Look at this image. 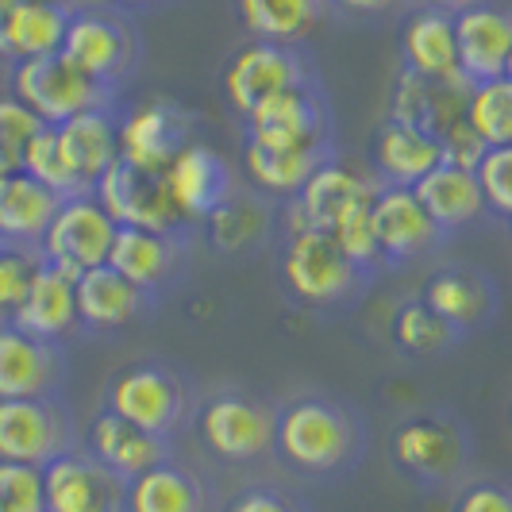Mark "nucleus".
<instances>
[{"label":"nucleus","mask_w":512,"mask_h":512,"mask_svg":"<svg viewBox=\"0 0 512 512\" xmlns=\"http://www.w3.org/2000/svg\"><path fill=\"white\" fill-rule=\"evenodd\" d=\"M370 455V416L347 393L297 385L278 397L274 466L297 486H339Z\"/></svg>","instance_id":"obj_1"},{"label":"nucleus","mask_w":512,"mask_h":512,"mask_svg":"<svg viewBox=\"0 0 512 512\" xmlns=\"http://www.w3.org/2000/svg\"><path fill=\"white\" fill-rule=\"evenodd\" d=\"M382 274L359 266L328 231L308 228L278 208L274 282L297 312L316 320H343L366 301Z\"/></svg>","instance_id":"obj_2"},{"label":"nucleus","mask_w":512,"mask_h":512,"mask_svg":"<svg viewBox=\"0 0 512 512\" xmlns=\"http://www.w3.org/2000/svg\"><path fill=\"white\" fill-rule=\"evenodd\" d=\"M274 428L278 397L243 382H212L201 389L189 436L205 466L255 478L262 466H274Z\"/></svg>","instance_id":"obj_3"},{"label":"nucleus","mask_w":512,"mask_h":512,"mask_svg":"<svg viewBox=\"0 0 512 512\" xmlns=\"http://www.w3.org/2000/svg\"><path fill=\"white\" fill-rule=\"evenodd\" d=\"M385 455L393 474L416 493H451L474 474V428L451 405H416L389 424Z\"/></svg>","instance_id":"obj_4"},{"label":"nucleus","mask_w":512,"mask_h":512,"mask_svg":"<svg viewBox=\"0 0 512 512\" xmlns=\"http://www.w3.org/2000/svg\"><path fill=\"white\" fill-rule=\"evenodd\" d=\"M201 401V382L189 366L162 355H139L108 374L101 389V409L124 416L151 436L178 443L189 436L193 412Z\"/></svg>","instance_id":"obj_5"},{"label":"nucleus","mask_w":512,"mask_h":512,"mask_svg":"<svg viewBox=\"0 0 512 512\" xmlns=\"http://www.w3.org/2000/svg\"><path fill=\"white\" fill-rule=\"evenodd\" d=\"M58 54L97 85L124 97V89L143 70L147 43L139 31V16L108 0H77Z\"/></svg>","instance_id":"obj_6"},{"label":"nucleus","mask_w":512,"mask_h":512,"mask_svg":"<svg viewBox=\"0 0 512 512\" xmlns=\"http://www.w3.org/2000/svg\"><path fill=\"white\" fill-rule=\"evenodd\" d=\"M320 81V66L308 47H285V43H262L247 39L235 47L220 70V97L235 120H247L258 104L293 85Z\"/></svg>","instance_id":"obj_7"},{"label":"nucleus","mask_w":512,"mask_h":512,"mask_svg":"<svg viewBox=\"0 0 512 512\" xmlns=\"http://www.w3.org/2000/svg\"><path fill=\"white\" fill-rule=\"evenodd\" d=\"M8 93L16 101H24L47 128H58V124L74 120V116L89 112V108L124 104L120 93H112V89L97 85L93 77H85L62 54L27 58V62L8 66Z\"/></svg>","instance_id":"obj_8"},{"label":"nucleus","mask_w":512,"mask_h":512,"mask_svg":"<svg viewBox=\"0 0 512 512\" xmlns=\"http://www.w3.org/2000/svg\"><path fill=\"white\" fill-rule=\"evenodd\" d=\"M81 447V424L66 397H20L0 401V459L51 466Z\"/></svg>","instance_id":"obj_9"},{"label":"nucleus","mask_w":512,"mask_h":512,"mask_svg":"<svg viewBox=\"0 0 512 512\" xmlns=\"http://www.w3.org/2000/svg\"><path fill=\"white\" fill-rule=\"evenodd\" d=\"M197 231H139L120 228L108 266L116 274H124L131 285H139L143 293H151L162 305L166 297H174L181 285L193 274V255H197Z\"/></svg>","instance_id":"obj_10"},{"label":"nucleus","mask_w":512,"mask_h":512,"mask_svg":"<svg viewBox=\"0 0 512 512\" xmlns=\"http://www.w3.org/2000/svg\"><path fill=\"white\" fill-rule=\"evenodd\" d=\"M239 139H255L266 147H339L324 81L266 97L247 120H239Z\"/></svg>","instance_id":"obj_11"},{"label":"nucleus","mask_w":512,"mask_h":512,"mask_svg":"<svg viewBox=\"0 0 512 512\" xmlns=\"http://www.w3.org/2000/svg\"><path fill=\"white\" fill-rule=\"evenodd\" d=\"M116 235H120V224L104 212L97 193H77L58 205L51 228L39 243V255L77 282L81 274L108 266Z\"/></svg>","instance_id":"obj_12"},{"label":"nucleus","mask_w":512,"mask_h":512,"mask_svg":"<svg viewBox=\"0 0 512 512\" xmlns=\"http://www.w3.org/2000/svg\"><path fill=\"white\" fill-rule=\"evenodd\" d=\"M278 201L251 189L247 181H235L224 205L197 228L205 251L220 262H251L262 251H274L278 239Z\"/></svg>","instance_id":"obj_13"},{"label":"nucleus","mask_w":512,"mask_h":512,"mask_svg":"<svg viewBox=\"0 0 512 512\" xmlns=\"http://www.w3.org/2000/svg\"><path fill=\"white\" fill-rule=\"evenodd\" d=\"M197 116L174 97H147L120 108V162L147 174H166L174 154L193 143Z\"/></svg>","instance_id":"obj_14"},{"label":"nucleus","mask_w":512,"mask_h":512,"mask_svg":"<svg viewBox=\"0 0 512 512\" xmlns=\"http://www.w3.org/2000/svg\"><path fill=\"white\" fill-rule=\"evenodd\" d=\"M416 293L462 339L493 328L501 316V285L478 262H443L420 282Z\"/></svg>","instance_id":"obj_15"},{"label":"nucleus","mask_w":512,"mask_h":512,"mask_svg":"<svg viewBox=\"0 0 512 512\" xmlns=\"http://www.w3.org/2000/svg\"><path fill=\"white\" fill-rule=\"evenodd\" d=\"M158 301L112 266L77 278V339H120L158 316Z\"/></svg>","instance_id":"obj_16"},{"label":"nucleus","mask_w":512,"mask_h":512,"mask_svg":"<svg viewBox=\"0 0 512 512\" xmlns=\"http://www.w3.org/2000/svg\"><path fill=\"white\" fill-rule=\"evenodd\" d=\"M374 231H378L382 270H409L420 262H432L451 243L412 189H389V185H382L374 197Z\"/></svg>","instance_id":"obj_17"},{"label":"nucleus","mask_w":512,"mask_h":512,"mask_svg":"<svg viewBox=\"0 0 512 512\" xmlns=\"http://www.w3.org/2000/svg\"><path fill=\"white\" fill-rule=\"evenodd\" d=\"M70 347L35 339L12 324H0V401L20 397H66Z\"/></svg>","instance_id":"obj_18"},{"label":"nucleus","mask_w":512,"mask_h":512,"mask_svg":"<svg viewBox=\"0 0 512 512\" xmlns=\"http://www.w3.org/2000/svg\"><path fill=\"white\" fill-rule=\"evenodd\" d=\"M97 201L104 212L120 224V228H139V231H197L193 224L181 220V212L170 201V189L162 174H147L135 170L128 162H112L97 181Z\"/></svg>","instance_id":"obj_19"},{"label":"nucleus","mask_w":512,"mask_h":512,"mask_svg":"<svg viewBox=\"0 0 512 512\" xmlns=\"http://www.w3.org/2000/svg\"><path fill=\"white\" fill-rule=\"evenodd\" d=\"M224 493L205 462L181 459L178 451L128 482L124 512H220Z\"/></svg>","instance_id":"obj_20"},{"label":"nucleus","mask_w":512,"mask_h":512,"mask_svg":"<svg viewBox=\"0 0 512 512\" xmlns=\"http://www.w3.org/2000/svg\"><path fill=\"white\" fill-rule=\"evenodd\" d=\"M378 189H382V185L374 181L370 170H359L351 158L335 154V158H328V162L305 181V189H301L297 197L282 201V212L293 216V220H301V224H308V228L332 231L351 208L374 201Z\"/></svg>","instance_id":"obj_21"},{"label":"nucleus","mask_w":512,"mask_h":512,"mask_svg":"<svg viewBox=\"0 0 512 512\" xmlns=\"http://www.w3.org/2000/svg\"><path fill=\"white\" fill-rule=\"evenodd\" d=\"M162 181L170 189V201L181 212V220L201 228L235 189V166L220 151H212L208 143L193 139V143H185L174 154V162L166 166Z\"/></svg>","instance_id":"obj_22"},{"label":"nucleus","mask_w":512,"mask_h":512,"mask_svg":"<svg viewBox=\"0 0 512 512\" xmlns=\"http://www.w3.org/2000/svg\"><path fill=\"white\" fill-rule=\"evenodd\" d=\"M43 489L47 512H124L128 505V482L81 447L43 466Z\"/></svg>","instance_id":"obj_23"},{"label":"nucleus","mask_w":512,"mask_h":512,"mask_svg":"<svg viewBox=\"0 0 512 512\" xmlns=\"http://www.w3.org/2000/svg\"><path fill=\"white\" fill-rule=\"evenodd\" d=\"M455 47H459V74L474 89L482 81L505 77L512 58V4L486 0L455 16Z\"/></svg>","instance_id":"obj_24"},{"label":"nucleus","mask_w":512,"mask_h":512,"mask_svg":"<svg viewBox=\"0 0 512 512\" xmlns=\"http://www.w3.org/2000/svg\"><path fill=\"white\" fill-rule=\"evenodd\" d=\"M120 108L124 104L89 108V112L54 128L62 166L77 185V193H93L97 181L104 178V170L120 158Z\"/></svg>","instance_id":"obj_25"},{"label":"nucleus","mask_w":512,"mask_h":512,"mask_svg":"<svg viewBox=\"0 0 512 512\" xmlns=\"http://www.w3.org/2000/svg\"><path fill=\"white\" fill-rule=\"evenodd\" d=\"M397 54L401 70L436 81V85H459L470 89L459 74V47H455V16L416 4L397 24Z\"/></svg>","instance_id":"obj_26"},{"label":"nucleus","mask_w":512,"mask_h":512,"mask_svg":"<svg viewBox=\"0 0 512 512\" xmlns=\"http://www.w3.org/2000/svg\"><path fill=\"white\" fill-rule=\"evenodd\" d=\"M81 451H89L101 466H108L112 474H120L124 482H131L143 470H151L162 459H170L178 451V443H166V439L151 436V432L128 424L124 416H116V412L97 405L93 416L81 424Z\"/></svg>","instance_id":"obj_27"},{"label":"nucleus","mask_w":512,"mask_h":512,"mask_svg":"<svg viewBox=\"0 0 512 512\" xmlns=\"http://www.w3.org/2000/svg\"><path fill=\"white\" fill-rule=\"evenodd\" d=\"M439 162H443V147H439V135H432V131L397 124L389 116L370 131L366 170L374 174L378 185L412 189L424 174H432Z\"/></svg>","instance_id":"obj_28"},{"label":"nucleus","mask_w":512,"mask_h":512,"mask_svg":"<svg viewBox=\"0 0 512 512\" xmlns=\"http://www.w3.org/2000/svg\"><path fill=\"white\" fill-rule=\"evenodd\" d=\"M74 4L77 0H8L0 12V62L16 66L62 51Z\"/></svg>","instance_id":"obj_29"},{"label":"nucleus","mask_w":512,"mask_h":512,"mask_svg":"<svg viewBox=\"0 0 512 512\" xmlns=\"http://www.w3.org/2000/svg\"><path fill=\"white\" fill-rule=\"evenodd\" d=\"M412 193L447 239L489 224V208L482 197V185H478V174L466 166L439 162L432 174H424L412 185Z\"/></svg>","instance_id":"obj_30"},{"label":"nucleus","mask_w":512,"mask_h":512,"mask_svg":"<svg viewBox=\"0 0 512 512\" xmlns=\"http://www.w3.org/2000/svg\"><path fill=\"white\" fill-rule=\"evenodd\" d=\"M339 147H266L255 139H243V151H239V174L251 189L274 197L278 205L297 197L305 189V181L335 158Z\"/></svg>","instance_id":"obj_31"},{"label":"nucleus","mask_w":512,"mask_h":512,"mask_svg":"<svg viewBox=\"0 0 512 512\" xmlns=\"http://www.w3.org/2000/svg\"><path fill=\"white\" fill-rule=\"evenodd\" d=\"M12 328L35 335V339H51L66 343L77 339V282L70 274H62L51 262H39L35 278L27 285L24 301L12 316Z\"/></svg>","instance_id":"obj_32"},{"label":"nucleus","mask_w":512,"mask_h":512,"mask_svg":"<svg viewBox=\"0 0 512 512\" xmlns=\"http://www.w3.org/2000/svg\"><path fill=\"white\" fill-rule=\"evenodd\" d=\"M231 16L247 39L305 47L332 20V0H231Z\"/></svg>","instance_id":"obj_33"},{"label":"nucleus","mask_w":512,"mask_h":512,"mask_svg":"<svg viewBox=\"0 0 512 512\" xmlns=\"http://www.w3.org/2000/svg\"><path fill=\"white\" fill-rule=\"evenodd\" d=\"M62 197L24 170L0 178V243L39 251Z\"/></svg>","instance_id":"obj_34"},{"label":"nucleus","mask_w":512,"mask_h":512,"mask_svg":"<svg viewBox=\"0 0 512 512\" xmlns=\"http://www.w3.org/2000/svg\"><path fill=\"white\" fill-rule=\"evenodd\" d=\"M389 343L405 362L432 366V362L447 359L451 351H459L466 339L443 316H436L432 308L424 305L420 293H409L389 312Z\"/></svg>","instance_id":"obj_35"},{"label":"nucleus","mask_w":512,"mask_h":512,"mask_svg":"<svg viewBox=\"0 0 512 512\" xmlns=\"http://www.w3.org/2000/svg\"><path fill=\"white\" fill-rule=\"evenodd\" d=\"M466 97H470V89L436 85V81H424L409 70H397V85L389 97V120L439 135L443 128H451L455 120L466 116Z\"/></svg>","instance_id":"obj_36"},{"label":"nucleus","mask_w":512,"mask_h":512,"mask_svg":"<svg viewBox=\"0 0 512 512\" xmlns=\"http://www.w3.org/2000/svg\"><path fill=\"white\" fill-rule=\"evenodd\" d=\"M466 124L478 131L486 147H512V77H493L470 89Z\"/></svg>","instance_id":"obj_37"},{"label":"nucleus","mask_w":512,"mask_h":512,"mask_svg":"<svg viewBox=\"0 0 512 512\" xmlns=\"http://www.w3.org/2000/svg\"><path fill=\"white\" fill-rule=\"evenodd\" d=\"M220 512H316V509H312V501H308L305 493L297 489V482L255 474V478H243L231 493H224Z\"/></svg>","instance_id":"obj_38"},{"label":"nucleus","mask_w":512,"mask_h":512,"mask_svg":"<svg viewBox=\"0 0 512 512\" xmlns=\"http://www.w3.org/2000/svg\"><path fill=\"white\" fill-rule=\"evenodd\" d=\"M47 128L24 101H16L12 93H0V174L24 170V154L31 139Z\"/></svg>","instance_id":"obj_39"},{"label":"nucleus","mask_w":512,"mask_h":512,"mask_svg":"<svg viewBox=\"0 0 512 512\" xmlns=\"http://www.w3.org/2000/svg\"><path fill=\"white\" fill-rule=\"evenodd\" d=\"M335 243L347 251V255L355 258L359 266L366 270H374V274H385L382 270V251H378V231H374V201H366V205L351 208L332 231Z\"/></svg>","instance_id":"obj_40"},{"label":"nucleus","mask_w":512,"mask_h":512,"mask_svg":"<svg viewBox=\"0 0 512 512\" xmlns=\"http://www.w3.org/2000/svg\"><path fill=\"white\" fill-rule=\"evenodd\" d=\"M39 262H43V255L31 251V247L0 243V324H12V316H16V308L24 301Z\"/></svg>","instance_id":"obj_41"},{"label":"nucleus","mask_w":512,"mask_h":512,"mask_svg":"<svg viewBox=\"0 0 512 512\" xmlns=\"http://www.w3.org/2000/svg\"><path fill=\"white\" fill-rule=\"evenodd\" d=\"M447 512H512V478L474 470L459 489L447 493Z\"/></svg>","instance_id":"obj_42"},{"label":"nucleus","mask_w":512,"mask_h":512,"mask_svg":"<svg viewBox=\"0 0 512 512\" xmlns=\"http://www.w3.org/2000/svg\"><path fill=\"white\" fill-rule=\"evenodd\" d=\"M0 512H47L43 470L0 459Z\"/></svg>","instance_id":"obj_43"},{"label":"nucleus","mask_w":512,"mask_h":512,"mask_svg":"<svg viewBox=\"0 0 512 512\" xmlns=\"http://www.w3.org/2000/svg\"><path fill=\"white\" fill-rule=\"evenodd\" d=\"M478 185L486 197L489 220H512V147H486L482 162H478Z\"/></svg>","instance_id":"obj_44"},{"label":"nucleus","mask_w":512,"mask_h":512,"mask_svg":"<svg viewBox=\"0 0 512 512\" xmlns=\"http://www.w3.org/2000/svg\"><path fill=\"white\" fill-rule=\"evenodd\" d=\"M420 0H332V20L359 27L401 24Z\"/></svg>","instance_id":"obj_45"},{"label":"nucleus","mask_w":512,"mask_h":512,"mask_svg":"<svg viewBox=\"0 0 512 512\" xmlns=\"http://www.w3.org/2000/svg\"><path fill=\"white\" fill-rule=\"evenodd\" d=\"M439 147H443V162L466 166V170H478V162H482V154H486V143L478 139V131L466 124V116L455 120L451 128L439 131Z\"/></svg>","instance_id":"obj_46"},{"label":"nucleus","mask_w":512,"mask_h":512,"mask_svg":"<svg viewBox=\"0 0 512 512\" xmlns=\"http://www.w3.org/2000/svg\"><path fill=\"white\" fill-rule=\"evenodd\" d=\"M108 4L124 8V12H131V16H147V12L162 8V4H170V0H108Z\"/></svg>","instance_id":"obj_47"},{"label":"nucleus","mask_w":512,"mask_h":512,"mask_svg":"<svg viewBox=\"0 0 512 512\" xmlns=\"http://www.w3.org/2000/svg\"><path fill=\"white\" fill-rule=\"evenodd\" d=\"M420 4H428V8H439V12H447V16H459V12L474 8V4H486V0H420Z\"/></svg>","instance_id":"obj_48"},{"label":"nucleus","mask_w":512,"mask_h":512,"mask_svg":"<svg viewBox=\"0 0 512 512\" xmlns=\"http://www.w3.org/2000/svg\"><path fill=\"white\" fill-rule=\"evenodd\" d=\"M505 420H509V432H512V393H509V405H505Z\"/></svg>","instance_id":"obj_49"},{"label":"nucleus","mask_w":512,"mask_h":512,"mask_svg":"<svg viewBox=\"0 0 512 512\" xmlns=\"http://www.w3.org/2000/svg\"><path fill=\"white\" fill-rule=\"evenodd\" d=\"M505 74H509V77H512V58H509V70H505Z\"/></svg>","instance_id":"obj_50"},{"label":"nucleus","mask_w":512,"mask_h":512,"mask_svg":"<svg viewBox=\"0 0 512 512\" xmlns=\"http://www.w3.org/2000/svg\"><path fill=\"white\" fill-rule=\"evenodd\" d=\"M4 4H8V0H0V12H4Z\"/></svg>","instance_id":"obj_51"},{"label":"nucleus","mask_w":512,"mask_h":512,"mask_svg":"<svg viewBox=\"0 0 512 512\" xmlns=\"http://www.w3.org/2000/svg\"><path fill=\"white\" fill-rule=\"evenodd\" d=\"M505 228H509V235H512V220H509V224H505Z\"/></svg>","instance_id":"obj_52"},{"label":"nucleus","mask_w":512,"mask_h":512,"mask_svg":"<svg viewBox=\"0 0 512 512\" xmlns=\"http://www.w3.org/2000/svg\"><path fill=\"white\" fill-rule=\"evenodd\" d=\"M0 178H4V174H0Z\"/></svg>","instance_id":"obj_53"}]
</instances>
